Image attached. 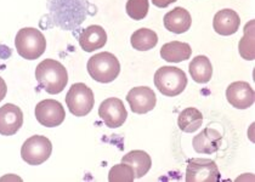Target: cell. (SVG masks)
<instances>
[{
  "label": "cell",
  "instance_id": "6da1fadb",
  "mask_svg": "<svg viewBox=\"0 0 255 182\" xmlns=\"http://www.w3.org/2000/svg\"><path fill=\"white\" fill-rule=\"evenodd\" d=\"M35 78L46 92L56 95L62 92L68 83L67 70L59 61L46 59L41 61L35 70Z\"/></svg>",
  "mask_w": 255,
  "mask_h": 182
},
{
  "label": "cell",
  "instance_id": "7a4b0ae2",
  "mask_svg": "<svg viewBox=\"0 0 255 182\" xmlns=\"http://www.w3.org/2000/svg\"><path fill=\"white\" fill-rule=\"evenodd\" d=\"M15 46L22 59L37 60L45 52L46 39L39 29L26 27L16 34Z\"/></svg>",
  "mask_w": 255,
  "mask_h": 182
},
{
  "label": "cell",
  "instance_id": "3957f363",
  "mask_svg": "<svg viewBox=\"0 0 255 182\" xmlns=\"http://www.w3.org/2000/svg\"><path fill=\"white\" fill-rule=\"evenodd\" d=\"M88 73L94 81L99 83H111L115 81L121 72V63L111 52H99L88 61Z\"/></svg>",
  "mask_w": 255,
  "mask_h": 182
},
{
  "label": "cell",
  "instance_id": "277c9868",
  "mask_svg": "<svg viewBox=\"0 0 255 182\" xmlns=\"http://www.w3.org/2000/svg\"><path fill=\"white\" fill-rule=\"evenodd\" d=\"M154 85L160 93L168 97H174L185 90L187 85V77L180 68L164 66L154 74Z\"/></svg>",
  "mask_w": 255,
  "mask_h": 182
},
{
  "label": "cell",
  "instance_id": "5b68a950",
  "mask_svg": "<svg viewBox=\"0 0 255 182\" xmlns=\"http://www.w3.org/2000/svg\"><path fill=\"white\" fill-rule=\"evenodd\" d=\"M69 112L76 117H84L89 114L95 104L94 92L84 83H76L69 88L68 93L66 95Z\"/></svg>",
  "mask_w": 255,
  "mask_h": 182
},
{
  "label": "cell",
  "instance_id": "8992f818",
  "mask_svg": "<svg viewBox=\"0 0 255 182\" xmlns=\"http://www.w3.org/2000/svg\"><path fill=\"white\" fill-rule=\"evenodd\" d=\"M51 152L52 145L48 137L34 135L27 139L22 145L21 157L27 164L40 165L48 161Z\"/></svg>",
  "mask_w": 255,
  "mask_h": 182
},
{
  "label": "cell",
  "instance_id": "52a82bcc",
  "mask_svg": "<svg viewBox=\"0 0 255 182\" xmlns=\"http://www.w3.org/2000/svg\"><path fill=\"white\" fill-rule=\"evenodd\" d=\"M221 179L218 165L212 159H190L186 168L187 182H219Z\"/></svg>",
  "mask_w": 255,
  "mask_h": 182
},
{
  "label": "cell",
  "instance_id": "ba28073f",
  "mask_svg": "<svg viewBox=\"0 0 255 182\" xmlns=\"http://www.w3.org/2000/svg\"><path fill=\"white\" fill-rule=\"evenodd\" d=\"M35 118L43 126L55 128L63 123L66 112L59 101L43 100L35 107Z\"/></svg>",
  "mask_w": 255,
  "mask_h": 182
},
{
  "label": "cell",
  "instance_id": "9c48e42d",
  "mask_svg": "<svg viewBox=\"0 0 255 182\" xmlns=\"http://www.w3.org/2000/svg\"><path fill=\"white\" fill-rule=\"evenodd\" d=\"M99 115L108 128L116 129L126 123L128 112L123 101L117 97H110L100 104Z\"/></svg>",
  "mask_w": 255,
  "mask_h": 182
},
{
  "label": "cell",
  "instance_id": "30bf717a",
  "mask_svg": "<svg viewBox=\"0 0 255 182\" xmlns=\"http://www.w3.org/2000/svg\"><path fill=\"white\" fill-rule=\"evenodd\" d=\"M127 101L132 112L137 114H145L156 107L157 96L154 91L148 87H137L132 88L128 92Z\"/></svg>",
  "mask_w": 255,
  "mask_h": 182
},
{
  "label": "cell",
  "instance_id": "8fae6325",
  "mask_svg": "<svg viewBox=\"0 0 255 182\" xmlns=\"http://www.w3.org/2000/svg\"><path fill=\"white\" fill-rule=\"evenodd\" d=\"M226 97L230 104L238 109H247L255 102L253 88L247 82H235L229 85L226 90Z\"/></svg>",
  "mask_w": 255,
  "mask_h": 182
},
{
  "label": "cell",
  "instance_id": "7c38bea8",
  "mask_svg": "<svg viewBox=\"0 0 255 182\" xmlns=\"http://www.w3.org/2000/svg\"><path fill=\"white\" fill-rule=\"evenodd\" d=\"M23 125V113L16 104L6 103L0 107V135L12 136Z\"/></svg>",
  "mask_w": 255,
  "mask_h": 182
},
{
  "label": "cell",
  "instance_id": "4fadbf2b",
  "mask_svg": "<svg viewBox=\"0 0 255 182\" xmlns=\"http://www.w3.org/2000/svg\"><path fill=\"white\" fill-rule=\"evenodd\" d=\"M107 43L106 30L98 24L89 26L79 34L80 48L87 52H93L104 48Z\"/></svg>",
  "mask_w": 255,
  "mask_h": 182
},
{
  "label": "cell",
  "instance_id": "5bb4252c",
  "mask_svg": "<svg viewBox=\"0 0 255 182\" xmlns=\"http://www.w3.org/2000/svg\"><path fill=\"white\" fill-rule=\"evenodd\" d=\"M223 142V136L218 130L206 128L193 137L192 145L197 153L212 154L218 152Z\"/></svg>",
  "mask_w": 255,
  "mask_h": 182
},
{
  "label": "cell",
  "instance_id": "9a60e30c",
  "mask_svg": "<svg viewBox=\"0 0 255 182\" xmlns=\"http://www.w3.org/2000/svg\"><path fill=\"white\" fill-rule=\"evenodd\" d=\"M241 18L236 11L231 9H224L218 11L213 20V27L218 34L232 35L240 28Z\"/></svg>",
  "mask_w": 255,
  "mask_h": 182
},
{
  "label": "cell",
  "instance_id": "2e32d148",
  "mask_svg": "<svg viewBox=\"0 0 255 182\" xmlns=\"http://www.w3.org/2000/svg\"><path fill=\"white\" fill-rule=\"evenodd\" d=\"M192 24V17L190 12L184 7H175L174 10L169 11L164 16V27L169 32L181 34L187 32Z\"/></svg>",
  "mask_w": 255,
  "mask_h": 182
},
{
  "label": "cell",
  "instance_id": "e0dca14e",
  "mask_svg": "<svg viewBox=\"0 0 255 182\" xmlns=\"http://www.w3.org/2000/svg\"><path fill=\"white\" fill-rule=\"evenodd\" d=\"M122 163L130 165L134 170V175L136 179H141L149 172L152 167V159L149 154L145 151H131L127 153L122 158Z\"/></svg>",
  "mask_w": 255,
  "mask_h": 182
},
{
  "label": "cell",
  "instance_id": "ac0fdd59",
  "mask_svg": "<svg viewBox=\"0 0 255 182\" xmlns=\"http://www.w3.org/2000/svg\"><path fill=\"white\" fill-rule=\"evenodd\" d=\"M192 55V49L187 43L182 41H170V43L164 44L160 49V56L163 60L168 62L179 63L182 61H186Z\"/></svg>",
  "mask_w": 255,
  "mask_h": 182
},
{
  "label": "cell",
  "instance_id": "d6986e66",
  "mask_svg": "<svg viewBox=\"0 0 255 182\" xmlns=\"http://www.w3.org/2000/svg\"><path fill=\"white\" fill-rule=\"evenodd\" d=\"M188 70H190V74L193 78V81L196 83H199V84H206V83L212 79V62L204 55L196 56L195 59L191 61L190 66H188Z\"/></svg>",
  "mask_w": 255,
  "mask_h": 182
},
{
  "label": "cell",
  "instance_id": "ffe728a7",
  "mask_svg": "<svg viewBox=\"0 0 255 182\" xmlns=\"http://www.w3.org/2000/svg\"><path fill=\"white\" fill-rule=\"evenodd\" d=\"M202 124H203V114L195 107L184 109L180 113L179 120H177V125H179L180 130L187 132V134L198 130Z\"/></svg>",
  "mask_w": 255,
  "mask_h": 182
},
{
  "label": "cell",
  "instance_id": "44dd1931",
  "mask_svg": "<svg viewBox=\"0 0 255 182\" xmlns=\"http://www.w3.org/2000/svg\"><path fill=\"white\" fill-rule=\"evenodd\" d=\"M132 48L138 51H147L153 49L158 43V37L156 32L148 28H140L131 35Z\"/></svg>",
  "mask_w": 255,
  "mask_h": 182
},
{
  "label": "cell",
  "instance_id": "7402d4cb",
  "mask_svg": "<svg viewBox=\"0 0 255 182\" xmlns=\"http://www.w3.org/2000/svg\"><path fill=\"white\" fill-rule=\"evenodd\" d=\"M254 24L255 21H249L245 27V35L240 41V54L245 60L253 61L255 59L254 50Z\"/></svg>",
  "mask_w": 255,
  "mask_h": 182
},
{
  "label": "cell",
  "instance_id": "603a6c76",
  "mask_svg": "<svg viewBox=\"0 0 255 182\" xmlns=\"http://www.w3.org/2000/svg\"><path fill=\"white\" fill-rule=\"evenodd\" d=\"M134 180V170L126 163L115 165L108 173V181L110 182H132Z\"/></svg>",
  "mask_w": 255,
  "mask_h": 182
},
{
  "label": "cell",
  "instance_id": "cb8c5ba5",
  "mask_svg": "<svg viewBox=\"0 0 255 182\" xmlns=\"http://www.w3.org/2000/svg\"><path fill=\"white\" fill-rule=\"evenodd\" d=\"M128 16L135 21L143 20L149 10L148 0H128L126 5Z\"/></svg>",
  "mask_w": 255,
  "mask_h": 182
},
{
  "label": "cell",
  "instance_id": "d4e9b609",
  "mask_svg": "<svg viewBox=\"0 0 255 182\" xmlns=\"http://www.w3.org/2000/svg\"><path fill=\"white\" fill-rule=\"evenodd\" d=\"M175 1L176 0H152V2H153L157 7H160V9L168 7L169 5L173 4V2H175Z\"/></svg>",
  "mask_w": 255,
  "mask_h": 182
},
{
  "label": "cell",
  "instance_id": "484cf974",
  "mask_svg": "<svg viewBox=\"0 0 255 182\" xmlns=\"http://www.w3.org/2000/svg\"><path fill=\"white\" fill-rule=\"evenodd\" d=\"M6 92H7L6 83H5L4 79L0 77V101L4 100V97L6 96Z\"/></svg>",
  "mask_w": 255,
  "mask_h": 182
}]
</instances>
